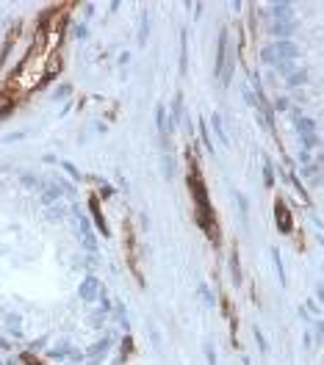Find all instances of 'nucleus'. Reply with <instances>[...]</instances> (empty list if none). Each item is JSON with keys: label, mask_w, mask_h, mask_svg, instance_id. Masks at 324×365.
I'll return each instance as SVG.
<instances>
[{"label": "nucleus", "mask_w": 324, "mask_h": 365, "mask_svg": "<svg viewBox=\"0 0 324 365\" xmlns=\"http://www.w3.org/2000/svg\"><path fill=\"white\" fill-rule=\"evenodd\" d=\"M188 185H191V200L197 205V222H200V227L206 230V235H208L211 241H219V225L213 222L208 191H206V182H203V175H200L194 158H188Z\"/></svg>", "instance_id": "obj_1"}, {"label": "nucleus", "mask_w": 324, "mask_h": 365, "mask_svg": "<svg viewBox=\"0 0 324 365\" xmlns=\"http://www.w3.org/2000/svg\"><path fill=\"white\" fill-rule=\"evenodd\" d=\"M278 222H280V227H291V216H288V207L283 205V202H278Z\"/></svg>", "instance_id": "obj_2"}]
</instances>
